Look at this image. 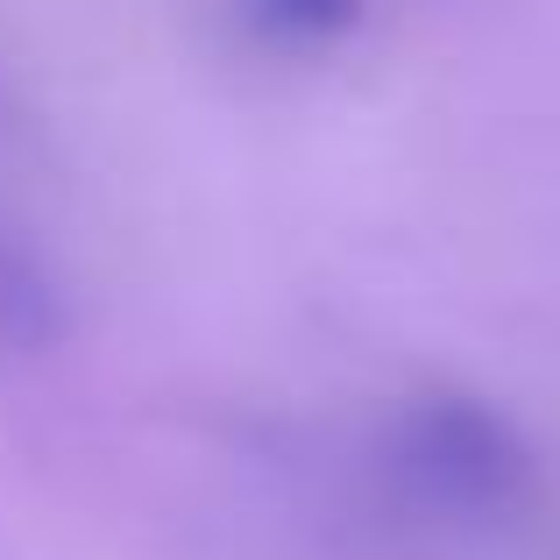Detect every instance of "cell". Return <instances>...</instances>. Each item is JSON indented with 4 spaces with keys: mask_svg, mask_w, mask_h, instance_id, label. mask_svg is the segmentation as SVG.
Segmentation results:
<instances>
[{
    "mask_svg": "<svg viewBox=\"0 0 560 560\" xmlns=\"http://www.w3.org/2000/svg\"><path fill=\"white\" fill-rule=\"evenodd\" d=\"M355 14L362 0H248V22L284 43H327L341 28H355Z\"/></svg>",
    "mask_w": 560,
    "mask_h": 560,
    "instance_id": "6da1fadb",
    "label": "cell"
}]
</instances>
